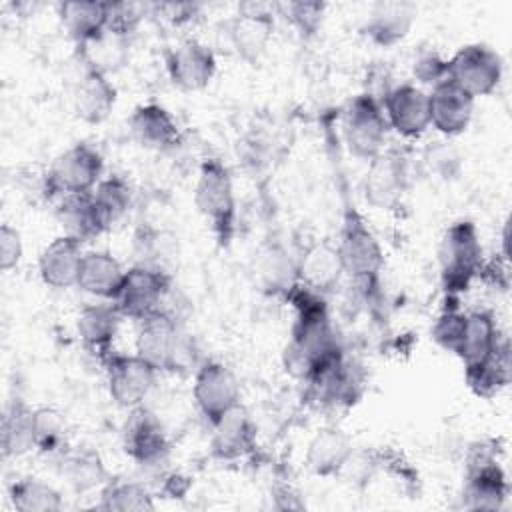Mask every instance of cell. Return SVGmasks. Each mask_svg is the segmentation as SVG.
<instances>
[{"label": "cell", "instance_id": "obj_1", "mask_svg": "<svg viewBox=\"0 0 512 512\" xmlns=\"http://www.w3.org/2000/svg\"><path fill=\"white\" fill-rule=\"evenodd\" d=\"M286 300L294 306L296 320L282 362L292 378L308 384L338 362L344 356V348L330 320L326 296L296 284L286 294Z\"/></svg>", "mask_w": 512, "mask_h": 512}, {"label": "cell", "instance_id": "obj_2", "mask_svg": "<svg viewBox=\"0 0 512 512\" xmlns=\"http://www.w3.org/2000/svg\"><path fill=\"white\" fill-rule=\"evenodd\" d=\"M338 180L342 200V224L336 246L344 264V274L354 282L366 304L378 306L382 298L384 250L376 234L368 226L364 214L354 204L344 176L338 174Z\"/></svg>", "mask_w": 512, "mask_h": 512}, {"label": "cell", "instance_id": "obj_3", "mask_svg": "<svg viewBox=\"0 0 512 512\" xmlns=\"http://www.w3.org/2000/svg\"><path fill=\"white\" fill-rule=\"evenodd\" d=\"M194 204L208 224L218 248L228 250L238 230V202L230 168L216 156H208L198 166Z\"/></svg>", "mask_w": 512, "mask_h": 512}, {"label": "cell", "instance_id": "obj_4", "mask_svg": "<svg viewBox=\"0 0 512 512\" xmlns=\"http://www.w3.org/2000/svg\"><path fill=\"white\" fill-rule=\"evenodd\" d=\"M484 266L478 228L472 220L452 222L438 242V272L446 302H458Z\"/></svg>", "mask_w": 512, "mask_h": 512}, {"label": "cell", "instance_id": "obj_5", "mask_svg": "<svg viewBox=\"0 0 512 512\" xmlns=\"http://www.w3.org/2000/svg\"><path fill=\"white\" fill-rule=\"evenodd\" d=\"M194 352V340L178 316L158 310L136 322V354L154 364L158 372L190 370Z\"/></svg>", "mask_w": 512, "mask_h": 512}, {"label": "cell", "instance_id": "obj_6", "mask_svg": "<svg viewBox=\"0 0 512 512\" xmlns=\"http://www.w3.org/2000/svg\"><path fill=\"white\" fill-rule=\"evenodd\" d=\"M496 438H482L468 446L464 458V486L460 502L464 510H502L510 484L498 460Z\"/></svg>", "mask_w": 512, "mask_h": 512}, {"label": "cell", "instance_id": "obj_7", "mask_svg": "<svg viewBox=\"0 0 512 512\" xmlns=\"http://www.w3.org/2000/svg\"><path fill=\"white\" fill-rule=\"evenodd\" d=\"M390 126L386 122L382 102L372 92H360L346 102L340 114V136L346 150L370 162L386 148Z\"/></svg>", "mask_w": 512, "mask_h": 512}, {"label": "cell", "instance_id": "obj_8", "mask_svg": "<svg viewBox=\"0 0 512 512\" xmlns=\"http://www.w3.org/2000/svg\"><path fill=\"white\" fill-rule=\"evenodd\" d=\"M104 158L88 142H78L60 152L42 180V194L60 200L70 194H86L104 178Z\"/></svg>", "mask_w": 512, "mask_h": 512}, {"label": "cell", "instance_id": "obj_9", "mask_svg": "<svg viewBox=\"0 0 512 512\" xmlns=\"http://www.w3.org/2000/svg\"><path fill=\"white\" fill-rule=\"evenodd\" d=\"M276 14V4L242 2L238 4V12L226 22L228 44L246 64L256 66L266 54L274 34Z\"/></svg>", "mask_w": 512, "mask_h": 512}, {"label": "cell", "instance_id": "obj_10", "mask_svg": "<svg viewBox=\"0 0 512 512\" xmlns=\"http://www.w3.org/2000/svg\"><path fill=\"white\" fill-rule=\"evenodd\" d=\"M502 74V56L484 42L464 44L448 58V80L458 84L472 98L492 94Z\"/></svg>", "mask_w": 512, "mask_h": 512}, {"label": "cell", "instance_id": "obj_11", "mask_svg": "<svg viewBox=\"0 0 512 512\" xmlns=\"http://www.w3.org/2000/svg\"><path fill=\"white\" fill-rule=\"evenodd\" d=\"M174 290L172 274L134 264L126 270L124 284L114 300V306L128 320H142L162 310L166 298Z\"/></svg>", "mask_w": 512, "mask_h": 512}, {"label": "cell", "instance_id": "obj_12", "mask_svg": "<svg viewBox=\"0 0 512 512\" xmlns=\"http://www.w3.org/2000/svg\"><path fill=\"white\" fill-rule=\"evenodd\" d=\"M124 454L144 470H158L166 464L170 442L160 418L144 404L130 408L122 426Z\"/></svg>", "mask_w": 512, "mask_h": 512}, {"label": "cell", "instance_id": "obj_13", "mask_svg": "<svg viewBox=\"0 0 512 512\" xmlns=\"http://www.w3.org/2000/svg\"><path fill=\"white\" fill-rule=\"evenodd\" d=\"M410 186V164L402 150L384 148L368 162L362 192L376 210H394L400 206Z\"/></svg>", "mask_w": 512, "mask_h": 512}, {"label": "cell", "instance_id": "obj_14", "mask_svg": "<svg viewBox=\"0 0 512 512\" xmlns=\"http://www.w3.org/2000/svg\"><path fill=\"white\" fill-rule=\"evenodd\" d=\"M102 366L106 374V388L112 402L126 410L144 404L158 376V368L136 352H112L102 362Z\"/></svg>", "mask_w": 512, "mask_h": 512}, {"label": "cell", "instance_id": "obj_15", "mask_svg": "<svg viewBox=\"0 0 512 512\" xmlns=\"http://www.w3.org/2000/svg\"><path fill=\"white\" fill-rule=\"evenodd\" d=\"M192 396L198 412L208 422L216 424L226 412H230L240 402V382L236 374L218 360H204L194 372Z\"/></svg>", "mask_w": 512, "mask_h": 512}, {"label": "cell", "instance_id": "obj_16", "mask_svg": "<svg viewBox=\"0 0 512 512\" xmlns=\"http://www.w3.org/2000/svg\"><path fill=\"white\" fill-rule=\"evenodd\" d=\"M390 130L406 140H418L430 128L428 92L420 86L402 82L390 86L380 96Z\"/></svg>", "mask_w": 512, "mask_h": 512}, {"label": "cell", "instance_id": "obj_17", "mask_svg": "<svg viewBox=\"0 0 512 512\" xmlns=\"http://www.w3.org/2000/svg\"><path fill=\"white\" fill-rule=\"evenodd\" d=\"M214 52L196 38H186L166 52V72L172 84L184 92L204 90L216 76Z\"/></svg>", "mask_w": 512, "mask_h": 512}, {"label": "cell", "instance_id": "obj_18", "mask_svg": "<svg viewBox=\"0 0 512 512\" xmlns=\"http://www.w3.org/2000/svg\"><path fill=\"white\" fill-rule=\"evenodd\" d=\"M210 452L220 462H236L250 456L258 446V428L250 412L238 404L210 426Z\"/></svg>", "mask_w": 512, "mask_h": 512}, {"label": "cell", "instance_id": "obj_19", "mask_svg": "<svg viewBox=\"0 0 512 512\" xmlns=\"http://www.w3.org/2000/svg\"><path fill=\"white\" fill-rule=\"evenodd\" d=\"M474 102L476 98H472L452 80L446 78L438 82L428 92L430 128L448 138L460 136L472 122Z\"/></svg>", "mask_w": 512, "mask_h": 512}, {"label": "cell", "instance_id": "obj_20", "mask_svg": "<svg viewBox=\"0 0 512 512\" xmlns=\"http://www.w3.org/2000/svg\"><path fill=\"white\" fill-rule=\"evenodd\" d=\"M128 130L138 146L154 152L174 150L184 140L172 112L158 102L136 106L128 118Z\"/></svg>", "mask_w": 512, "mask_h": 512}, {"label": "cell", "instance_id": "obj_21", "mask_svg": "<svg viewBox=\"0 0 512 512\" xmlns=\"http://www.w3.org/2000/svg\"><path fill=\"white\" fill-rule=\"evenodd\" d=\"M298 284L326 296L332 292L344 276V264L338 246L328 240L308 244L296 258Z\"/></svg>", "mask_w": 512, "mask_h": 512}, {"label": "cell", "instance_id": "obj_22", "mask_svg": "<svg viewBox=\"0 0 512 512\" xmlns=\"http://www.w3.org/2000/svg\"><path fill=\"white\" fill-rule=\"evenodd\" d=\"M120 322L122 314L118 312L114 302L86 304L76 316V332L80 344L100 364L114 352L112 344L118 334Z\"/></svg>", "mask_w": 512, "mask_h": 512}, {"label": "cell", "instance_id": "obj_23", "mask_svg": "<svg viewBox=\"0 0 512 512\" xmlns=\"http://www.w3.org/2000/svg\"><path fill=\"white\" fill-rule=\"evenodd\" d=\"M354 454L350 436L338 426H322L310 438L304 454V464L318 478L340 476Z\"/></svg>", "mask_w": 512, "mask_h": 512}, {"label": "cell", "instance_id": "obj_24", "mask_svg": "<svg viewBox=\"0 0 512 512\" xmlns=\"http://www.w3.org/2000/svg\"><path fill=\"white\" fill-rule=\"evenodd\" d=\"M116 98L118 92L108 74L82 68L72 90V108L82 122L102 124L114 110Z\"/></svg>", "mask_w": 512, "mask_h": 512}, {"label": "cell", "instance_id": "obj_25", "mask_svg": "<svg viewBox=\"0 0 512 512\" xmlns=\"http://www.w3.org/2000/svg\"><path fill=\"white\" fill-rule=\"evenodd\" d=\"M82 242L72 236H58L38 256L40 280L54 290H68L76 286L80 262L84 256Z\"/></svg>", "mask_w": 512, "mask_h": 512}, {"label": "cell", "instance_id": "obj_26", "mask_svg": "<svg viewBox=\"0 0 512 512\" xmlns=\"http://www.w3.org/2000/svg\"><path fill=\"white\" fill-rule=\"evenodd\" d=\"M412 2H376L362 26V34L380 48H392L402 42L416 20Z\"/></svg>", "mask_w": 512, "mask_h": 512}, {"label": "cell", "instance_id": "obj_27", "mask_svg": "<svg viewBox=\"0 0 512 512\" xmlns=\"http://www.w3.org/2000/svg\"><path fill=\"white\" fill-rule=\"evenodd\" d=\"M56 218L66 236L86 244L102 236L110 224L98 208L92 192L70 194L56 202Z\"/></svg>", "mask_w": 512, "mask_h": 512}, {"label": "cell", "instance_id": "obj_28", "mask_svg": "<svg viewBox=\"0 0 512 512\" xmlns=\"http://www.w3.org/2000/svg\"><path fill=\"white\" fill-rule=\"evenodd\" d=\"M124 276L126 270L110 252L88 250L80 262L76 288L104 302H114L124 284Z\"/></svg>", "mask_w": 512, "mask_h": 512}, {"label": "cell", "instance_id": "obj_29", "mask_svg": "<svg viewBox=\"0 0 512 512\" xmlns=\"http://www.w3.org/2000/svg\"><path fill=\"white\" fill-rule=\"evenodd\" d=\"M56 464L64 482L80 494L100 490L112 478L100 452L92 446H68L56 456Z\"/></svg>", "mask_w": 512, "mask_h": 512}, {"label": "cell", "instance_id": "obj_30", "mask_svg": "<svg viewBox=\"0 0 512 512\" xmlns=\"http://www.w3.org/2000/svg\"><path fill=\"white\" fill-rule=\"evenodd\" d=\"M58 16L66 34L76 46H82L108 30L110 2L74 0L58 4Z\"/></svg>", "mask_w": 512, "mask_h": 512}, {"label": "cell", "instance_id": "obj_31", "mask_svg": "<svg viewBox=\"0 0 512 512\" xmlns=\"http://www.w3.org/2000/svg\"><path fill=\"white\" fill-rule=\"evenodd\" d=\"M36 408H32L22 396H14L2 416L0 436H2V456L20 458L36 450L34 438Z\"/></svg>", "mask_w": 512, "mask_h": 512}, {"label": "cell", "instance_id": "obj_32", "mask_svg": "<svg viewBox=\"0 0 512 512\" xmlns=\"http://www.w3.org/2000/svg\"><path fill=\"white\" fill-rule=\"evenodd\" d=\"M502 338L504 336L500 334L498 322L492 312H488V310L468 312L464 342L456 356V358H460L464 372L486 362L494 354V350L498 348Z\"/></svg>", "mask_w": 512, "mask_h": 512}, {"label": "cell", "instance_id": "obj_33", "mask_svg": "<svg viewBox=\"0 0 512 512\" xmlns=\"http://www.w3.org/2000/svg\"><path fill=\"white\" fill-rule=\"evenodd\" d=\"M510 378H512V358H510V342L506 336L502 338V342L486 362L464 372V380L470 392L486 400L500 394L510 384Z\"/></svg>", "mask_w": 512, "mask_h": 512}, {"label": "cell", "instance_id": "obj_34", "mask_svg": "<svg viewBox=\"0 0 512 512\" xmlns=\"http://www.w3.org/2000/svg\"><path fill=\"white\" fill-rule=\"evenodd\" d=\"M254 272L266 292L280 294L284 298L298 284L296 260H292L278 242L266 244L258 250Z\"/></svg>", "mask_w": 512, "mask_h": 512}, {"label": "cell", "instance_id": "obj_35", "mask_svg": "<svg viewBox=\"0 0 512 512\" xmlns=\"http://www.w3.org/2000/svg\"><path fill=\"white\" fill-rule=\"evenodd\" d=\"M96 508L106 512H150L156 508V504L154 494L142 482L112 476L100 488Z\"/></svg>", "mask_w": 512, "mask_h": 512}, {"label": "cell", "instance_id": "obj_36", "mask_svg": "<svg viewBox=\"0 0 512 512\" xmlns=\"http://www.w3.org/2000/svg\"><path fill=\"white\" fill-rule=\"evenodd\" d=\"M134 254L136 264L156 268L172 274V264L178 258L174 236L152 226H140L134 232Z\"/></svg>", "mask_w": 512, "mask_h": 512}, {"label": "cell", "instance_id": "obj_37", "mask_svg": "<svg viewBox=\"0 0 512 512\" xmlns=\"http://www.w3.org/2000/svg\"><path fill=\"white\" fill-rule=\"evenodd\" d=\"M128 42L130 38L120 36L112 30H106L102 36L76 46L82 68H92L104 74H110L124 66L128 58Z\"/></svg>", "mask_w": 512, "mask_h": 512}, {"label": "cell", "instance_id": "obj_38", "mask_svg": "<svg viewBox=\"0 0 512 512\" xmlns=\"http://www.w3.org/2000/svg\"><path fill=\"white\" fill-rule=\"evenodd\" d=\"M8 500L18 512H58L64 508L62 494L40 478H18L8 486Z\"/></svg>", "mask_w": 512, "mask_h": 512}, {"label": "cell", "instance_id": "obj_39", "mask_svg": "<svg viewBox=\"0 0 512 512\" xmlns=\"http://www.w3.org/2000/svg\"><path fill=\"white\" fill-rule=\"evenodd\" d=\"M92 196L98 204V208L102 210L104 218L108 220L110 228L112 224L120 222L128 210L132 208L134 202V190L130 186V182L120 176V174H110L106 178H102L96 188L92 190Z\"/></svg>", "mask_w": 512, "mask_h": 512}, {"label": "cell", "instance_id": "obj_40", "mask_svg": "<svg viewBox=\"0 0 512 512\" xmlns=\"http://www.w3.org/2000/svg\"><path fill=\"white\" fill-rule=\"evenodd\" d=\"M66 420L64 416L48 406L36 408V426H34V438H36V450L44 456H58L68 448L66 442Z\"/></svg>", "mask_w": 512, "mask_h": 512}, {"label": "cell", "instance_id": "obj_41", "mask_svg": "<svg viewBox=\"0 0 512 512\" xmlns=\"http://www.w3.org/2000/svg\"><path fill=\"white\" fill-rule=\"evenodd\" d=\"M466 322H468V312H462L458 308V302H446L444 310L438 314V318L432 324V340L444 350L454 356H458L464 334H466Z\"/></svg>", "mask_w": 512, "mask_h": 512}, {"label": "cell", "instance_id": "obj_42", "mask_svg": "<svg viewBox=\"0 0 512 512\" xmlns=\"http://www.w3.org/2000/svg\"><path fill=\"white\" fill-rule=\"evenodd\" d=\"M276 12L282 16L302 38H314L324 22L326 4L324 2H276Z\"/></svg>", "mask_w": 512, "mask_h": 512}, {"label": "cell", "instance_id": "obj_43", "mask_svg": "<svg viewBox=\"0 0 512 512\" xmlns=\"http://www.w3.org/2000/svg\"><path fill=\"white\" fill-rule=\"evenodd\" d=\"M150 10V4H134V2H110L108 30L130 38L140 26L142 18Z\"/></svg>", "mask_w": 512, "mask_h": 512}, {"label": "cell", "instance_id": "obj_44", "mask_svg": "<svg viewBox=\"0 0 512 512\" xmlns=\"http://www.w3.org/2000/svg\"><path fill=\"white\" fill-rule=\"evenodd\" d=\"M412 76L416 82L432 88L448 78V58L434 50L420 52L412 62Z\"/></svg>", "mask_w": 512, "mask_h": 512}, {"label": "cell", "instance_id": "obj_45", "mask_svg": "<svg viewBox=\"0 0 512 512\" xmlns=\"http://www.w3.org/2000/svg\"><path fill=\"white\" fill-rule=\"evenodd\" d=\"M22 254H24V246H22L20 232L10 224H2L0 226V268L4 272H10L20 264Z\"/></svg>", "mask_w": 512, "mask_h": 512}, {"label": "cell", "instance_id": "obj_46", "mask_svg": "<svg viewBox=\"0 0 512 512\" xmlns=\"http://www.w3.org/2000/svg\"><path fill=\"white\" fill-rule=\"evenodd\" d=\"M150 8L154 12H158L162 18H166L168 22L180 26V24H188L196 18L200 6L198 4H190V2H164V4H150Z\"/></svg>", "mask_w": 512, "mask_h": 512}, {"label": "cell", "instance_id": "obj_47", "mask_svg": "<svg viewBox=\"0 0 512 512\" xmlns=\"http://www.w3.org/2000/svg\"><path fill=\"white\" fill-rule=\"evenodd\" d=\"M272 506L276 510H302L306 504L300 492L290 484H276L272 488Z\"/></svg>", "mask_w": 512, "mask_h": 512}]
</instances>
